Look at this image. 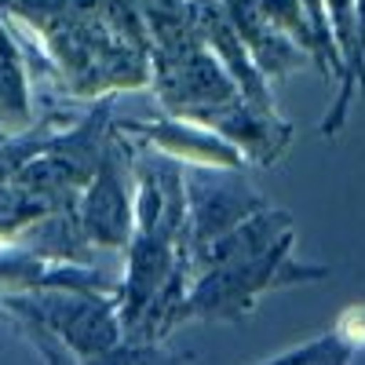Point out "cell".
Returning <instances> with one entry per match:
<instances>
[{"label": "cell", "mask_w": 365, "mask_h": 365, "mask_svg": "<svg viewBox=\"0 0 365 365\" xmlns=\"http://www.w3.org/2000/svg\"><path fill=\"white\" fill-rule=\"evenodd\" d=\"M26 125H34V91H29L22 48L4 22V11H0V128Z\"/></svg>", "instance_id": "8fae6325"}, {"label": "cell", "mask_w": 365, "mask_h": 365, "mask_svg": "<svg viewBox=\"0 0 365 365\" xmlns=\"http://www.w3.org/2000/svg\"><path fill=\"white\" fill-rule=\"evenodd\" d=\"M223 8H227L230 26L237 29L241 44L249 48L252 63L259 66V73L267 81H278V77H289V73H299V70H314L311 55L299 44H292L282 29L263 15V8L256 0H223Z\"/></svg>", "instance_id": "52a82bcc"}, {"label": "cell", "mask_w": 365, "mask_h": 365, "mask_svg": "<svg viewBox=\"0 0 365 365\" xmlns=\"http://www.w3.org/2000/svg\"><path fill=\"white\" fill-rule=\"evenodd\" d=\"M245 168H208L182 165V190H187V241L190 252L234 230L241 220L267 208L259 190L241 175Z\"/></svg>", "instance_id": "5b68a950"}, {"label": "cell", "mask_w": 365, "mask_h": 365, "mask_svg": "<svg viewBox=\"0 0 365 365\" xmlns=\"http://www.w3.org/2000/svg\"><path fill=\"white\" fill-rule=\"evenodd\" d=\"M77 223L88 249L125 252L135 230V168L132 139L125 132H110V143L99 158L96 175L77 194Z\"/></svg>", "instance_id": "3957f363"}, {"label": "cell", "mask_w": 365, "mask_h": 365, "mask_svg": "<svg viewBox=\"0 0 365 365\" xmlns=\"http://www.w3.org/2000/svg\"><path fill=\"white\" fill-rule=\"evenodd\" d=\"M117 132H125L135 143H150L172 154L179 165H208V168H245L249 161L237 150L216 135L212 128L187 117H154V120H113Z\"/></svg>", "instance_id": "8992f818"}, {"label": "cell", "mask_w": 365, "mask_h": 365, "mask_svg": "<svg viewBox=\"0 0 365 365\" xmlns=\"http://www.w3.org/2000/svg\"><path fill=\"white\" fill-rule=\"evenodd\" d=\"M190 358V351H172L165 340H135L120 336L113 347L91 354L77 365H182Z\"/></svg>", "instance_id": "7c38bea8"}, {"label": "cell", "mask_w": 365, "mask_h": 365, "mask_svg": "<svg viewBox=\"0 0 365 365\" xmlns=\"http://www.w3.org/2000/svg\"><path fill=\"white\" fill-rule=\"evenodd\" d=\"M41 37L51 73L73 99H110L150 84V37L135 0H0Z\"/></svg>", "instance_id": "6da1fadb"}, {"label": "cell", "mask_w": 365, "mask_h": 365, "mask_svg": "<svg viewBox=\"0 0 365 365\" xmlns=\"http://www.w3.org/2000/svg\"><path fill=\"white\" fill-rule=\"evenodd\" d=\"M135 4L150 37V55H179L205 44L194 0H135Z\"/></svg>", "instance_id": "30bf717a"}, {"label": "cell", "mask_w": 365, "mask_h": 365, "mask_svg": "<svg viewBox=\"0 0 365 365\" xmlns=\"http://www.w3.org/2000/svg\"><path fill=\"white\" fill-rule=\"evenodd\" d=\"M325 4V15H329V26H332V37H336V51H340V91L332 99L329 113L322 117L318 132L325 139H332L344 120H347V110H351V99L358 91H365L361 84V70H358V29H354V0H322Z\"/></svg>", "instance_id": "9c48e42d"}, {"label": "cell", "mask_w": 365, "mask_h": 365, "mask_svg": "<svg viewBox=\"0 0 365 365\" xmlns=\"http://www.w3.org/2000/svg\"><path fill=\"white\" fill-rule=\"evenodd\" d=\"M292 245H296V230L282 234L274 245L252 256L201 270L187 289L179 325L182 322H241L256 311L259 296L292 289V285L325 282L332 274V267L325 263H299L292 256Z\"/></svg>", "instance_id": "7a4b0ae2"}, {"label": "cell", "mask_w": 365, "mask_h": 365, "mask_svg": "<svg viewBox=\"0 0 365 365\" xmlns=\"http://www.w3.org/2000/svg\"><path fill=\"white\" fill-rule=\"evenodd\" d=\"M354 29H358V70L365 84V0H354Z\"/></svg>", "instance_id": "5bb4252c"}, {"label": "cell", "mask_w": 365, "mask_h": 365, "mask_svg": "<svg viewBox=\"0 0 365 365\" xmlns=\"http://www.w3.org/2000/svg\"><path fill=\"white\" fill-rule=\"evenodd\" d=\"M197 8V26H201V37L208 44V51L223 63V70L230 73V81L237 84V91L245 96L252 106L259 110H278L274 106V91H270V81L259 73V66L252 63L249 48L241 44L237 29L230 26L227 19V8L223 0H194Z\"/></svg>", "instance_id": "ba28073f"}, {"label": "cell", "mask_w": 365, "mask_h": 365, "mask_svg": "<svg viewBox=\"0 0 365 365\" xmlns=\"http://www.w3.org/2000/svg\"><path fill=\"white\" fill-rule=\"evenodd\" d=\"M358 354V347L344 336L340 329H329L322 336L299 344V347H289L282 354H274L259 365H351Z\"/></svg>", "instance_id": "4fadbf2b"}, {"label": "cell", "mask_w": 365, "mask_h": 365, "mask_svg": "<svg viewBox=\"0 0 365 365\" xmlns=\"http://www.w3.org/2000/svg\"><path fill=\"white\" fill-rule=\"evenodd\" d=\"M154 73L150 84L158 91V103L168 117H187L197 125H208L223 106L241 99L237 84L223 70V63L208 51V44H197L179 55H150Z\"/></svg>", "instance_id": "277c9868"}]
</instances>
